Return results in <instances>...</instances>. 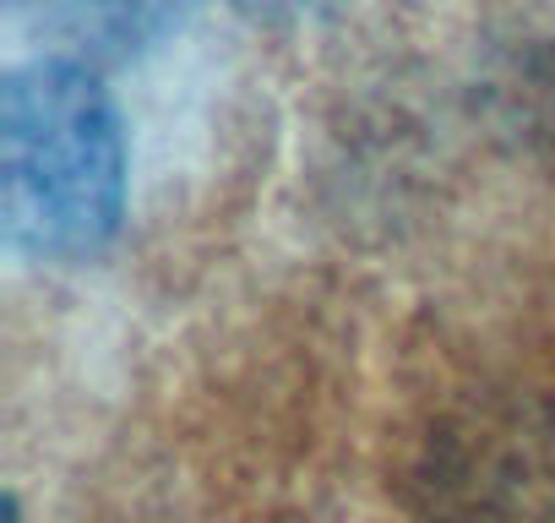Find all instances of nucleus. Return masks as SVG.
Here are the masks:
<instances>
[{"mask_svg":"<svg viewBox=\"0 0 555 523\" xmlns=\"http://www.w3.org/2000/svg\"><path fill=\"white\" fill-rule=\"evenodd\" d=\"M126 213V137L115 99L82 61H34L0 88V224L7 245L77 262Z\"/></svg>","mask_w":555,"mask_h":523,"instance_id":"f257e3e1","label":"nucleus"},{"mask_svg":"<svg viewBox=\"0 0 555 523\" xmlns=\"http://www.w3.org/2000/svg\"><path fill=\"white\" fill-rule=\"evenodd\" d=\"M229 7H240V12H250V17H261V23H295V17L327 12L333 0H229Z\"/></svg>","mask_w":555,"mask_h":523,"instance_id":"f03ea898","label":"nucleus"}]
</instances>
